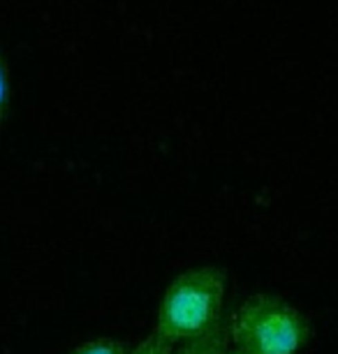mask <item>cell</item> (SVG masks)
Returning <instances> with one entry per match:
<instances>
[{"label": "cell", "instance_id": "2", "mask_svg": "<svg viewBox=\"0 0 338 354\" xmlns=\"http://www.w3.org/2000/svg\"><path fill=\"white\" fill-rule=\"evenodd\" d=\"M229 340L241 354H297L308 345L313 324L281 294L260 292L232 313Z\"/></svg>", "mask_w": 338, "mask_h": 354}, {"label": "cell", "instance_id": "7", "mask_svg": "<svg viewBox=\"0 0 338 354\" xmlns=\"http://www.w3.org/2000/svg\"><path fill=\"white\" fill-rule=\"evenodd\" d=\"M223 354H241V352H236V350H225Z\"/></svg>", "mask_w": 338, "mask_h": 354}, {"label": "cell", "instance_id": "3", "mask_svg": "<svg viewBox=\"0 0 338 354\" xmlns=\"http://www.w3.org/2000/svg\"><path fill=\"white\" fill-rule=\"evenodd\" d=\"M229 345V326L227 319H223L214 331H209L207 336L181 343L171 354H223Z\"/></svg>", "mask_w": 338, "mask_h": 354}, {"label": "cell", "instance_id": "1", "mask_svg": "<svg viewBox=\"0 0 338 354\" xmlns=\"http://www.w3.org/2000/svg\"><path fill=\"white\" fill-rule=\"evenodd\" d=\"M227 271L223 266H192L165 290L158 306L156 331L171 345L197 340L223 322Z\"/></svg>", "mask_w": 338, "mask_h": 354}, {"label": "cell", "instance_id": "5", "mask_svg": "<svg viewBox=\"0 0 338 354\" xmlns=\"http://www.w3.org/2000/svg\"><path fill=\"white\" fill-rule=\"evenodd\" d=\"M171 352H174V345L160 338L158 333H151V336H147L142 343H137V347L130 350V354H171Z\"/></svg>", "mask_w": 338, "mask_h": 354}, {"label": "cell", "instance_id": "6", "mask_svg": "<svg viewBox=\"0 0 338 354\" xmlns=\"http://www.w3.org/2000/svg\"><path fill=\"white\" fill-rule=\"evenodd\" d=\"M8 111H10V70L3 51H0V125L8 118Z\"/></svg>", "mask_w": 338, "mask_h": 354}, {"label": "cell", "instance_id": "4", "mask_svg": "<svg viewBox=\"0 0 338 354\" xmlns=\"http://www.w3.org/2000/svg\"><path fill=\"white\" fill-rule=\"evenodd\" d=\"M68 354H130L128 343L116 338H93L86 343L77 345L75 350Z\"/></svg>", "mask_w": 338, "mask_h": 354}]
</instances>
